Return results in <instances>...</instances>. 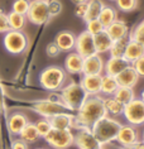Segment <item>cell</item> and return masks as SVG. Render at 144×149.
<instances>
[{
	"label": "cell",
	"instance_id": "obj_1",
	"mask_svg": "<svg viewBox=\"0 0 144 149\" xmlns=\"http://www.w3.org/2000/svg\"><path fill=\"white\" fill-rule=\"evenodd\" d=\"M106 115H108V111L104 105V99H101L99 95L88 96L77 110L76 123L82 128H91L96 121Z\"/></svg>",
	"mask_w": 144,
	"mask_h": 149
},
{
	"label": "cell",
	"instance_id": "obj_2",
	"mask_svg": "<svg viewBox=\"0 0 144 149\" xmlns=\"http://www.w3.org/2000/svg\"><path fill=\"white\" fill-rule=\"evenodd\" d=\"M120 128L121 124L119 121L114 120V119L109 118L106 115L91 126V132L96 136V139L101 143V145H105L116 139V135L119 133Z\"/></svg>",
	"mask_w": 144,
	"mask_h": 149
},
{
	"label": "cell",
	"instance_id": "obj_3",
	"mask_svg": "<svg viewBox=\"0 0 144 149\" xmlns=\"http://www.w3.org/2000/svg\"><path fill=\"white\" fill-rule=\"evenodd\" d=\"M66 71L58 66H49L39 74V84L47 91H58L63 87Z\"/></svg>",
	"mask_w": 144,
	"mask_h": 149
},
{
	"label": "cell",
	"instance_id": "obj_4",
	"mask_svg": "<svg viewBox=\"0 0 144 149\" xmlns=\"http://www.w3.org/2000/svg\"><path fill=\"white\" fill-rule=\"evenodd\" d=\"M88 97V94L83 90L81 84H70L61 88V101L67 106L68 110H79L85 100Z\"/></svg>",
	"mask_w": 144,
	"mask_h": 149
},
{
	"label": "cell",
	"instance_id": "obj_5",
	"mask_svg": "<svg viewBox=\"0 0 144 149\" xmlns=\"http://www.w3.org/2000/svg\"><path fill=\"white\" fill-rule=\"evenodd\" d=\"M44 140L53 149H67L75 143V135L71 130H60L52 128L44 136Z\"/></svg>",
	"mask_w": 144,
	"mask_h": 149
},
{
	"label": "cell",
	"instance_id": "obj_6",
	"mask_svg": "<svg viewBox=\"0 0 144 149\" xmlns=\"http://www.w3.org/2000/svg\"><path fill=\"white\" fill-rule=\"evenodd\" d=\"M27 19L33 24L42 25L49 20V10H48V0H32L29 1V9L27 13Z\"/></svg>",
	"mask_w": 144,
	"mask_h": 149
},
{
	"label": "cell",
	"instance_id": "obj_7",
	"mask_svg": "<svg viewBox=\"0 0 144 149\" xmlns=\"http://www.w3.org/2000/svg\"><path fill=\"white\" fill-rule=\"evenodd\" d=\"M4 47L9 53L20 54L27 49L28 38L22 31H9L4 36Z\"/></svg>",
	"mask_w": 144,
	"mask_h": 149
},
{
	"label": "cell",
	"instance_id": "obj_8",
	"mask_svg": "<svg viewBox=\"0 0 144 149\" xmlns=\"http://www.w3.org/2000/svg\"><path fill=\"white\" fill-rule=\"evenodd\" d=\"M33 109H34L37 114L42 115L46 119H49L57 114L67 113L68 111L67 106L61 100L60 101H54V100H40V101H37L33 105Z\"/></svg>",
	"mask_w": 144,
	"mask_h": 149
},
{
	"label": "cell",
	"instance_id": "obj_9",
	"mask_svg": "<svg viewBox=\"0 0 144 149\" xmlns=\"http://www.w3.org/2000/svg\"><path fill=\"white\" fill-rule=\"evenodd\" d=\"M125 119L130 125L144 124V101L142 99H134L124 106L123 111Z\"/></svg>",
	"mask_w": 144,
	"mask_h": 149
},
{
	"label": "cell",
	"instance_id": "obj_10",
	"mask_svg": "<svg viewBox=\"0 0 144 149\" xmlns=\"http://www.w3.org/2000/svg\"><path fill=\"white\" fill-rule=\"evenodd\" d=\"M79 149H99L102 145L96 139V136L92 134L90 128H82L76 133L75 143Z\"/></svg>",
	"mask_w": 144,
	"mask_h": 149
},
{
	"label": "cell",
	"instance_id": "obj_11",
	"mask_svg": "<svg viewBox=\"0 0 144 149\" xmlns=\"http://www.w3.org/2000/svg\"><path fill=\"white\" fill-rule=\"evenodd\" d=\"M75 49L83 58H86L91 54H95L96 49H95V43H94V36L90 34L87 31L80 33L76 37Z\"/></svg>",
	"mask_w": 144,
	"mask_h": 149
},
{
	"label": "cell",
	"instance_id": "obj_12",
	"mask_svg": "<svg viewBox=\"0 0 144 149\" xmlns=\"http://www.w3.org/2000/svg\"><path fill=\"white\" fill-rule=\"evenodd\" d=\"M115 140L123 147H134L139 141L138 132L135 128H133V125H121Z\"/></svg>",
	"mask_w": 144,
	"mask_h": 149
},
{
	"label": "cell",
	"instance_id": "obj_13",
	"mask_svg": "<svg viewBox=\"0 0 144 149\" xmlns=\"http://www.w3.org/2000/svg\"><path fill=\"white\" fill-rule=\"evenodd\" d=\"M105 63L104 59L99 53L91 54L88 57L83 58V68L82 73L83 74H101L104 71Z\"/></svg>",
	"mask_w": 144,
	"mask_h": 149
},
{
	"label": "cell",
	"instance_id": "obj_14",
	"mask_svg": "<svg viewBox=\"0 0 144 149\" xmlns=\"http://www.w3.org/2000/svg\"><path fill=\"white\" fill-rule=\"evenodd\" d=\"M52 125L53 129H60V130H71L73 126H76V118L72 116L68 113H62L57 114L54 116L48 119Z\"/></svg>",
	"mask_w": 144,
	"mask_h": 149
},
{
	"label": "cell",
	"instance_id": "obj_15",
	"mask_svg": "<svg viewBox=\"0 0 144 149\" xmlns=\"http://www.w3.org/2000/svg\"><path fill=\"white\" fill-rule=\"evenodd\" d=\"M101 74H83L81 86L88 96H95L101 92Z\"/></svg>",
	"mask_w": 144,
	"mask_h": 149
},
{
	"label": "cell",
	"instance_id": "obj_16",
	"mask_svg": "<svg viewBox=\"0 0 144 149\" xmlns=\"http://www.w3.org/2000/svg\"><path fill=\"white\" fill-rule=\"evenodd\" d=\"M131 63L127 61L124 57H110L108 59V62L105 63V73L110 74V76L116 77L119 73H121L123 71L129 67Z\"/></svg>",
	"mask_w": 144,
	"mask_h": 149
},
{
	"label": "cell",
	"instance_id": "obj_17",
	"mask_svg": "<svg viewBox=\"0 0 144 149\" xmlns=\"http://www.w3.org/2000/svg\"><path fill=\"white\" fill-rule=\"evenodd\" d=\"M54 43L60 48L61 52H70L75 48L76 44V37L70 31H62L56 36Z\"/></svg>",
	"mask_w": 144,
	"mask_h": 149
},
{
	"label": "cell",
	"instance_id": "obj_18",
	"mask_svg": "<svg viewBox=\"0 0 144 149\" xmlns=\"http://www.w3.org/2000/svg\"><path fill=\"white\" fill-rule=\"evenodd\" d=\"M138 80H139V74L136 73L135 68L131 65L127 67L123 72L116 76V81L119 84V86H123V87L133 88L136 85V82H138Z\"/></svg>",
	"mask_w": 144,
	"mask_h": 149
},
{
	"label": "cell",
	"instance_id": "obj_19",
	"mask_svg": "<svg viewBox=\"0 0 144 149\" xmlns=\"http://www.w3.org/2000/svg\"><path fill=\"white\" fill-rule=\"evenodd\" d=\"M83 68V57L80 56L77 52H71L65 59V70L68 73L79 74L82 73Z\"/></svg>",
	"mask_w": 144,
	"mask_h": 149
},
{
	"label": "cell",
	"instance_id": "obj_20",
	"mask_svg": "<svg viewBox=\"0 0 144 149\" xmlns=\"http://www.w3.org/2000/svg\"><path fill=\"white\" fill-rule=\"evenodd\" d=\"M105 31L108 32V34L111 37L113 40L128 38V34H129V28H128V25L125 24V22H123V20H115L114 23L110 24Z\"/></svg>",
	"mask_w": 144,
	"mask_h": 149
},
{
	"label": "cell",
	"instance_id": "obj_21",
	"mask_svg": "<svg viewBox=\"0 0 144 149\" xmlns=\"http://www.w3.org/2000/svg\"><path fill=\"white\" fill-rule=\"evenodd\" d=\"M28 118L22 113H14L10 115L8 120V128L9 132L14 135H19L20 132L24 129V126L28 124Z\"/></svg>",
	"mask_w": 144,
	"mask_h": 149
},
{
	"label": "cell",
	"instance_id": "obj_22",
	"mask_svg": "<svg viewBox=\"0 0 144 149\" xmlns=\"http://www.w3.org/2000/svg\"><path fill=\"white\" fill-rule=\"evenodd\" d=\"M142 56H144V46L138 43V42H135V40L129 39L123 57L127 59V61L133 63V62H135L138 58L142 57Z\"/></svg>",
	"mask_w": 144,
	"mask_h": 149
},
{
	"label": "cell",
	"instance_id": "obj_23",
	"mask_svg": "<svg viewBox=\"0 0 144 149\" xmlns=\"http://www.w3.org/2000/svg\"><path fill=\"white\" fill-rule=\"evenodd\" d=\"M114 40L111 39V37L108 34L106 31H102L101 33L94 36V43H95V49L96 53H105V52H109L110 48L113 46Z\"/></svg>",
	"mask_w": 144,
	"mask_h": 149
},
{
	"label": "cell",
	"instance_id": "obj_24",
	"mask_svg": "<svg viewBox=\"0 0 144 149\" xmlns=\"http://www.w3.org/2000/svg\"><path fill=\"white\" fill-rule=\"evenodd\" d=\"M104 6H105V4L101 0H88L87 6H86V14H85V17H83V20L90 22V20L97 19Z\"/></svg>",
	"mask_w": 144,
	"mask_h": 149
},
{
	"label": "cell",
	"instance_id": "obj_25",
	"mask_svg": "<svg viewBox=\"0 0 144 149\" xmlns=\"http://www.w3.org/2000/svg\"><path fill=\"white\" fill-rule=\"evenodd\" d=\"M6 17H8V24H9L10 31H23L28 22L25 15L15 13L13 10L9 14H6Z\"/></svg>",
	"mask_w": 144,
	"mask_h": 149
},
{
	"label": "cell",
	"instance_id": "obj_26",
	"mask_svg": "<svg viewBox=\"0 0 144 149\" xmlns=\"http://www.w3.org/2000/svg\"><path fill=\"white\" fill-rule=\"evenodd\" d=\"M118 87H119V84L116 81V77L110 76V74H105L101 77V94L106 96H114Z\"/></svg>",
	"mask_w": 144,
	"mask_h": 149
},
{
	"label": "cell",
	"instance_id": "obj_27",
	"mask_svg": "<svg viewBox=\"0 0 144 149\" xmlns=\"http://www.w3.org/2000/svg\"><path fill=\"white\" fill-rule=\"evenodd\" d=\"M104 105H105V109L108 111V114H111L114 116H119V115L123 114L124 106H125L124 104H121L114 96H108L106 99H104Z\"/></svg>",
	"mask_w": 144,
	"mask_h": 149
},
{
	"label": "cell",
	"instance_id": "obj_28",
	"mask_svg": "<svg viewBox=\"0 0 144 149\" xmlns=\"http://www.w3.org/2000/svg\"><path fill=\"white\" fill-rule=\"evenodd\" d=\"M19 138L20 139H23L25 143L31 144V143H34L40 138L38 130L35 128V124H33V123H28L27 125L24 126V129L20 132L19 134Z\"/></svg>",
	"mask_w": 144,
	"mask_h": 149
},
{
	"label": "cell",
	"instance_id": "obj_29",
	"mask_svg": "<svg viewBox=\"0 0 144 149\" xmlns=\"http://www.w3.org/2000/svg\"><path fill=\"white\" fill-rule=\"evenodd\" d=\"M116 10L115 8H113V6H109V5H105L104 8H102L100 15H99L97 19L101 22V24L104 25V28L106 29L109 27L111 23H114V22L116 20Z\"/></svg>",
	"mask_w": 144,
	"mask_h": 149
},
{
	"label": "cell",
	"instance_id": "obj_30",
	"mask_svg": "<svg viewBox=\"0 0 144 149\" xmlns=\"http://www.w3.org/2000/svg\"><path fill=\"white\" fill-rule=\"evenodd\" d=\"M114 97L118 99L121 104L127 105L131 101V100L135 99V95H134V91H133L131 87H123V86H119L118 90L115 91L114 94Z\"/></svg>",
	"mask_w": 144,
	"mask_h": 149
},
{
	"label": "cell",
	"instance_id": "obj_31",
	"mask_svg": "<svg viewBox=\"0 0 144 149\" xmlns=\"http://www.w3.org/2000/svg\"><path fill=\"white\" fill-rule=\"evenodd\" d=\"M128 38H123V39H118L113 42V46L110 48V57H123L125 48L128 44Z\"/></svg>",
	"mask_w": 144,
	"mask_h": 149
},
{
	"label": "cell",
	"instance_id": "obj_32",
	"mask_svg": "<svg viewBox=\"0 0 144 149\" xmlns=\"http://www.w3.org/2000/svg\"><path fill=\"white\" fill-rule=\"evenodd\" d=\"M129 38H130V40H135V42L144 46V19L133 29Z\"/></svg>",
	"mask_w": 144,
	"mask_h": 149
},
{
	"label": "cell",
	"instance_id": "obj_33",
	"mask_svg": "<svg viewBox=\"0 0 144 149\" xmlns=\"http://www.w3.org/2000/svg\"><path fill=\"white\" fill-rule=\"evenodd\" d=\"M118 9L124 13H129L136 9L138 6V0H115Z\"/></svg>",
	"mask_w": 144,
	"mask_h": 149
},
{
	"label": "cell",
	"instance_id": "obj_34",
	"mask_svg": "<svg viewBox=\"0 0 144 149\" xmlns=\"http://www.w3.org/2000/svg\"><path fill=\"white\" fill-rule=\"evenodd\" d=\"M86 31L90 33V34L96 36V34H99V33H101L102 31H105V28L99 19H94V20L86 22Z\"/></svg>",
	"mask_w": 144,
	"mask_h": 149
},
{
	"label": "cell",
	"instance_id": "obj_35",
	"mask_svg": "<svg viewBox=\"0 0 144 149\" xmlns=\"http://www.w3.org/2000/svg\"><path fill=\"white\" fill-rule=\"evenodd\" d=\"M35 128L38 130L39 135L42 138H44L48 133H49V130L52 129V125H51V123L48 119L44 118V119H40V120H38L35 123Z\"/></svg>",
	"mask_w": 144,
	"mask_h": 149
},
{
	"label": "cell",
	"instance_id": "obj_36",
	"mask_svg": "<svg viewBox=\"0 0 144 149\" xmlns=\"http://www.w3.org/2000/svg\"><path fill=\"white\" fill-rule=\"evenodd\" d=\"M29 9V0H15L13 4V12L27 15Z\"/></svg>",
	"mask_w": 144,
	"mask_h": 149
},
{
	"label": "cell",
	"instance_id": "obj_37",
	"mask_svg": "<svg viewBox=\"0 0 144 149\" xmlns=\"http://www.w3.org/2000/svg\"><path fill=\"white\" fill-rule=\"evenodd\" d=\"M48 10H49V17H57L62 12V4L58 0H48Z\"/></svg>",
	"mask_w": 144,
	"mask_h": 149
},
{
	"label": "cell",
	"instance_id": "obj_38",
	"mask_svg": "<svg viewBox=\"0 0 144 149\" xmlns=\"http://www.w3.org/2000/svg\"><path fill=\"white\" fill-rule=\"evenodd\" d=\"M60 48L57 47V44L54 43V42H52V43H49L48 46L46 47V53H47V56L48 57H52V58H54V57H57L58 54H60Z\"/></svg>",
	"mask_w": 144,
	"mask_h": 149
},
{
	"label": "cell",
	"instance_id": "obj_39",
	"mask_svg": "<svg viewBox=\"0 0 144 149\" xmlns=\"http://www.w3.org/2000/svg\"><path fill=\"white\" fill-rule=\"evenodd\" d=\"M131 66L135 68L136 73L139 74V77H140V76L144 77V56H142L140 58H138L135 62H133Z\"/></svg>",
	"mask_w": 144,
	"mask_h": 149
},
{
	"label": "cell",
	"instance_id": "obj_40",
	"mask_svg": "<svg viewBox=\"0 0 144 149\" xmlns=\"http://www.w3.org/2000/svg\"><path fill=\"white\" fill-rule=\"evenodd\" d=\"M9 31L10 28L8 24V17H6V14L0 12V33H6Z\"/></svg>",
	"mask_w": 144,
	"mask_h": 149
},
{
	"label": "cell",
	"instance_id": "obj_41",
	"mask_svg": "<svg viewBox=\"0 0 144 149\" xmlns=\"http://www.w3.org/2000/svg\"><path fill=\"white\" fill-rule=\"evenodd\" d=\"M86 6H87V3H81V4H76L75 15L79 17V18H82V19H83L85 14H86Z\"/></svg>",
	"mask_w": 144,
	"mask_h": 149
},
{
	"label": "cell",
	"instance_id": "obj_42",
	"mask_svg": "<svg viewBox=\"0 0 144 149\" xmlns=\"http://www.w3.org/2000/svg\"><path fill=\"white\" fill-rule=\"evenodd\" d=\"M12 149H29L28 143H25L23 139H15L12 143Z\"/></svg>",
	"mask_w": 144,
	"mask_h": 149
},
{
	"label": "cell",
	"instance_id": "obj_43",
	"mask_svg": "<svg viewBox=\"0 0 144 149\" xmlns=\"http://www.w3.org/2000/svg\"><path fill=\"white\" fill-rule=\"evenodd\" d=\"M133 149H144V141H138V143L133 147Z\"/></svg>",
	"mask_w": 144,
	"mask_h": 149
},
{
	"label": "cell",
	"instance_id": "obj_44",
	"mask_svg": "<svg viewBox=\"0 0 144 149\" xmlns=\"http://www.w3.org/2000/svg\"><path fill=\"white\" fill-rule=\"evenodd\" d=\"M73 4H81V3H87L88 0H71Z\"/></svg>",
	"mask_w": 144,
	"mask_h": 149
},
{
	"label": "cell",
	"instance_id": "obj_45",
	"mask_svg": "<svg viewBox=\"0 0 144 149\" xmlns=\"http://www.w3.org/2000/svg\"><path fill=\"white\" fill-rule=\"evenodd\" d=\"M140 99H142L143 101H144V90L142 91V94H140Z\"/></svg>",
	"mask_w": 144,
	"mask_h": 149
},
{
	"label": "cell",
	"instance_id": "obj_46",
	"mask_svg": "<svg viewBox=\"0 0 144 149\" xmlns=\"http://www.w3.org/2000/svg\"><path fill=\"white\" fill-rule=\"evenodd\" d=\"M123 149H133V147H124Z\"/></svg>",
	"mask_w": 144,
	"mask_h": 149
},
{
	"label": "cell",
	"instance_id": "obj_47",
	"mask_svg": "<svg viewBox=\"0 0 144 149\" xmlns=\"http://www.w3.org/2000/svg\"><path fill=\"white\" fill-rule=\"evenodd\" d=\"M143 141H144V133H143Z\"/></svg>",
	"mask_w": 144,
	"mask_h": 149
},
{
	"label": "cell",
	"instance_id": "obj_48",
	"mask_svg": "<svg viewBox=\"0 0 144 149\" xmlns=\"http://www.w3.org/2000/svg\"><path fill=\"white\" fill-rule=\"evenodd\" d=\"M37 149H44V148H37Z\"/></svg>",
	"mask_w": 144,
	"mask_h": 149
},
{
	"label": "cell",
	"instance_id": "obj_49",
	"mask_svg": "<svg viewBox=\"0 0 144 149\" xmlns=\"http://www.w3.org/2000/svg\"><path fill=\"white\" fill-rule=\"evenodd\" d=\"M0 113H1V107H0Z\"/></svg>",
	"mask_w": 144,
	"mask_h": 149
},
{
	"label": "cell",
	"instance_id": "obj_50",
	"mask_svg": "<svg viewBox=\"0 0 144 149\" xmlns=\"http://www.w3.org/2000/svg\"><path fill=\"white\" fill-rule=\"evenodd\" d=\"M99 149H102V148H99Z\"/></svg>",
	"mask_w": 144,
	"mask_h": 149
},
{
	"label": "cell",
	"instance_id": "obj_51",
	"mask_svg": "<svg viewBox=\"0 0 144 149\" xmlns=\"http://www.w3.org/2000/svg\"><path fill=\"white\" fill-rule=\"evenodd\" d=\"M114 1H115V0H114Z\"/></svg>",
	"mask_w": 144,
	"mask_h": 149
}]
</instances>
